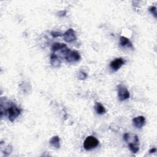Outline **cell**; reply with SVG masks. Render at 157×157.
Instances as JSON below:
<instances>
[{"label":"cell","instance_id":"6da1fadb","mask_svg":"<svg viewBox=\"0 0 157 157\" xmlns=\"http://www.w3.org/2000/svg\"><path fill=\"white\" fill-rule=\"evenodd\" d=\"M99 145V140L94 136H88L83 142L84 149L87 150H90L95 149Z\"/></svg>","mask_w":157,"mask_h":157},{"label":"cell","instance_id":"7a4b0ae2","mask_svg":"<svg viewBox=\"0 0 157 157\" xmlns=\"http://www.w3.org/2000/svg\"><path fill=\"white\" fill-rule=\"evenodd\" d=\"M117 89H118V96L120 101H123L130 98V92L122 84L119 85Z\"/></svg>","mask_w":157,"mask_h":157},{"label":"cell","instance_id":"3957f363","mask_svg":"<svg viewBox=\"0 0 157 157\" xmlns=\"http://www.w3.org/2000/svg\"><path fill=\"white\" fill-rule=\"evenodd\" d=\"M7 112L9 116V120L13 122L17 117L20 114V110L16 106L12 105L7 110Z\"/></svg>","mask_w":157,"mask_h":157},{"label":"cell","instance_id":"277c9868","mask_svg":"<svg viewBox=\"0 0 157 157\" xmlns=\"http://www.w3.org/2000/svg\"><path fill=\"white\" fill-rule=\"evenodd\" d=\"M65 59L66 61L70 63L78 62L80 59V56L78 52L77 51H71L70 50L66 55Z\"/></svg>","mask_w":157,"mask_h":157},{"label":"cell","instance_id":"5b68a950","mask_svg":"<svg viewBox=\"0 0 157 157\" xmlns=\"http://www.w3.org/2000/svg\"><path fill=\"white\" fill-rule=\"evenodd\" d=\"M123 138L128 144H134L136 146L139 145V140L138 136L135 134L126 133L124 134Z\"/></svg>","mask_w":157,"mask_h":157},{"label":"cell","instance_id":"8992f818","mask_svg":"<svg viewBox=\"0 0 157 157\" xmlns=\"http://www.w3.org/2000/svg\"><path fill=\"white\" fill-rule=\"evenodd\" d=\"M63 38L65 41L66 42H68V43H70V42H72L76 40L77 38L76 36V33L74 31L73 29L72 28H70V29L68 30L63 35Z\"/></svg>","mask_w":157,"mask_h":157},{"label":"cell","instance_id":"52a82bcc","mask_svg":"<svg viewBox=\"0 0 157 157\" xmlns=\"http://www.w3.org/2000/svg\"><path fill=\"white\" fill-rule=\"evenodd\" d=\"M124 63H125V61L122 59L120 58V59H117L115 60L112 62L110 63V66L113 70L116 71L119 70L123 66Z\"/></svg>","mask_w":157,"mask_h":157},{"label":"cell","instance_id":"ba28073f","mask_svg":"<svg viewBox=\"0 0 157 157\" xmlns=\"http://www.w3.org/2000/svg\"><path fill=\"white\" fill-rule=\"evenodd\" d=\"M133 122L135 127L140 129V128L143 127V126L145 125L146 119L143 116H139L133 119Z\"/></svg>","mask_w":157,"mask_h":157},{"label":"cell","instance_id":"9c48e42d","mask_svg":"<svg viewBox=\"0 0 157 157\" xmlns=\"http://www.w3.org/2000/svg\"><path fill=\"white\" fill-rule=\"evenodd\" d=\"M50 64L53 67H59L62 64V60L56 54L53 53L50 56Z\"/></svg>","mask_w":157,"mask_h":157},{"label":"cell","instance_id":"30bf717a","mask_svg":"<svg viewBox=\"0 0 157 157\" xmlns=\"http://www.w3.org/2000/svg\"><path fill=\"white\" fill-rule=\"evenodd\" d=\"M120 44L122 47H126L128 48H133V44L129 39L126 38V37L122 36L120 39Z\"/></svg>","mask_w":157,"mask_h":157},{"label":"cell","instance_id":"8fae6325","mask_svg":"<svg viewBox=\"0 0 157 157\" xmlns=\"http://www.w3.org/2000/svg\"><path fill=\"white\" fill-rule=\"evenodd\" d=\"M50 145L55 149H59L60 147V139L59 136H53L50 140Z\"/></svg>","mask_w":157,"mask_h":157},{"label":"cell","instance_id":"7c38bea8","mask_svg":"<svg viewBox=\"0 0 157 157\" xmlns=\"http://www.w3.org/2000/svg\"><path fill=\"white\" fill-rule=\"evenodd\" d=\"M95 109L97 112L98 114L99 115H103V114L105 113L106 110L104 107L99 103H96L95 106Z\"/></svg>","mask_w":157,"mask_h":157},{"label":"cell","instance_id":"4fadbf2b","mask_svg":"<svg viewBox=\"0 0 157 157\" xmlns=\"http://www.w3.org/2000/svg\"><path fill=\"white\" fill-rule=\"evenodd\" d=\"M66 47L67 46L65 44H62V43H59V42H56V43L53 44L52 47V50L55 52L58 50H62Z\"/></svg>","mask_w":157,"mask_h":157},{"label":"cell","instance_id":"5bb4252c","mask_svg":"<svg viewBox=\"0 0 157 157\" xmlns=\"http://www.w3.org/2000/svg\"><path fill=\"white\" fill-rule=\"evenodd\" d=\"M128 146H129V148H130V150L134 153H137L139 150V146H136V145H134V144H128Z\"/></svg>","mask_w":157,"mask_h":157},{"label":"cell","instance_id":"9a60e30c","mask_svg":"<svg viewBox=\"0 0 157 157\" xmlns=\"http://www.w3.org/2000/svg\"><path fill=\"white\" fill-rule=\"evenodd\" d=\"M78 77L80 80H85L87 77V74L83 72V71H80V73H79Z\"/></svg>","mask_w":157,"mask_h":157},{"label":"cell","instance_id":"2e32d148","mask_svg":"<svg viewBox=\"0 0 157 157\" xmlns=\"http://www.w3.org/2000/svg\"><path fill=\"white\" fill-rule=\"evenodd\" d=\"M149 11L155 16V17L156 18V8L155 6H152L149 9Z\"/></svg>","mask_w":157,"mask_h":157},{"label":"cell","instance_id":"e0dca14e","mask_svg":"<svg viewBox=\"0 0 157 157\" xmlns=\"http://www.w3.org/2000/svg\"><path fill=\"white\" fill-rule=\"evenodd\" d=\"M52 35L54 37V38H57V37H60L61 36H62V35L60 33H58V32H52L51 33Z\"/></svg>","mask_w":157,"mask_h":157},{"label":"cell","instance_id":"ac0fdd59","mask_svg":"<svg viewBox=\"0 0 157 157\" xmlns=\"http://www.w3.org/2000/svg\"><path fill=\"white\" fill-rule=\"evenodd\" d=\"M156 152V148H153V149H150V151H149L150 153H155V152Z\"/></svg>","mask_w":157,"mask_h":157}]
</instances>
